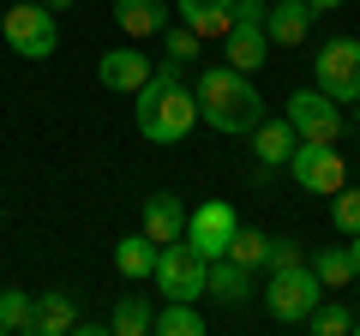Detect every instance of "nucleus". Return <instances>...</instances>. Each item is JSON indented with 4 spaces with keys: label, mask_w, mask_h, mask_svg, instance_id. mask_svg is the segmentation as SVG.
I'll list each match as a JSON object with an SVG mask.
<instances>
[{
    "label": "nucleus",
    "mask_w": 360,
    "mask_h": 336,
    "mask_svg": "<svg viewBox=\"0 0 360 336\" xmlns=\"http://www.w3.org/2000/svg\"><path fill=\"white\" fill-rule=\"evenodd\" d=\"M150 72H156V60H150V54H139V42H127V49H108L103 60H96L103 91H115V96H139L144 84H150Z\"/></svg>",
    "instance_id": "9d476101"
},
{
    "label": "nucleus",
    "mask_w": 360,
    "mask_h": 336,
    "mask_svg": "<svg viewBox=\"0 0 360 336\" xmlns=\"http://www.w3.org/2000/svg\"><path fill=\"white\" fill-rule=\"evenodd\" d=\"M307 330L312 336H348V330H354V312L336 306V300H319V306L307 312Z\"/></svg>",
    "instance_id": "393cba45"
},
{
    "label": "nucleus",
    "mask_w": 360,
    "mask_h": 336,
    "mask_svg": "<svg viewBox=\"0 0 360 336\" xmlns=\"http://www.w3.org/2000/svg\"><path fill=\"white\" fill-rule=\"evenodd\" d=\"M354 336H360V318H354Z\"/></svg>",
    "instance_id": "72a5a7b5"
},
{
    "label": "nucleus",
    "mask_w": 360,
    "mask_h": 336,
    "mask_svg": "<svg viewBox=\"0 0 360 336\" xmlns=\"http://www.w3.org/2000/svg\"><path fill=\"white\" fill-rule=\"evenodd\" d=\"M72 330H78V300L66 288L37 295V336H72Z\"/></svg>",
    "instance_id": "f3484780"
},
{
    "label": "nucleus",
    "mask_w": 360,
    "mask_h": 336,
    "mask_svg": "<svg viewBox=\"0 0 360 336\" xmlns=\"http://www.w3.org/2000/svg\"><path fill=\"white\" fill-rule=\"evenodd\" d=\"M193 96H198V120L222 138H240L264 120V96H258L252 72H234V66H210L193 84Z\"/></svg>",
    "instance_id": "f257e3e1"
},
{
    "label": "nucleus",
    "mask_w": 360,
    "mask_h": 336,
    "mask_svg": "<svg viewBox=\"0 0 360 336\" xmlns=\"http://www.w3.org/2000/svg\"><path fill=\"white\" fill-rule=\"evenodd\" d=\"M354 283H360V276H354ZM354 300H360V295H354Z\"/></svg>",
    "instance_id": "f704fd0d"
},
{
    "label": "nucleus",
    "mask_w": 360,
    "mask_h": 336,
    "mask_svg": "<svg viewBox=\"0 0 360 336\" xmlns=\"http://www.w3.org/2000/svg\"><path fill=\"white\" fill-rule=\"evenodd\" d=\"M132 115H139V138H150V144H180L198 127V96L180 84L174 60L150 72V84L132 96Z\"/></svg>",
    "instance_id": "f03ea898"
},
{
    "label": "nucleus",
    "mask_w": 360,
    "mask_h": 336,
    "mask_svg": "<svg viewBox=\"0 0 360 336\" xmlns=\"http://www.w3.org/2000/svg\"><path fill=\"white\" fill-rule=\"evenodd\" d=\"M276 264H300V246L295 240H270V271Z\"/></svg>",
    "instance_id": "c85d7f7f"
},
{
    "label": "nucleus",
    "mask_w": 360,
    "mask_h": 336,
    "mask_svg": "<svg viewBox=\"0 0 360 336\" xmlns=\"http://www.w3.org/2000/svg\"><path fill=\"white\" fill-rule=\"evenodd\" d=\"M205 295L229 300V306H240V300H252V271L234 259H210V276H205Z\"/></svg>",
    "instance_id": "6ab92c4d"
},
{
    "label": "nucleus",
    "mask_w": 360,
    "mask_h": 336,
    "mask_svg": "<svg viewBox=\"0 0 360 336\" xmlns=\"http://www.w3.org/2000/svg\"><path fill=\"white\" fill-rule=\"evenodd\" d=\"M330 222L342 234H360V186H336L330 193Z\"/></svg>",
    "instance_id": "a878e982"
},
{
    "label": "nucleus",
    "mask_w": 360,
    "mask_h": 336,
    "mask_svg": "<svg viewBox=\"0 0 360 336\" xmlns=\"http://www.w3.org/2000/svg\"><path fill=\"white\" fill-rule=\"evenodd\" d=\"M312 78L330 103H360V37H330L312 54Z\"/></svg>",
    "instance_id": "39448f33"
},
{
    "label": "nucleus",
    "mask_w": 360,
    "mask_h": 336,
    "mask_svg": "<svg viewBox=\"0 0 360 336\" xmlns=\"http://www.w3.org/2000/svg\"><path fill=\"white\" fill-rule=\"evenodd\" d=\"M312 6L307 0H270V13H264V30H270V49H300V42L312 37Z\"/></svg>",
    "instance_id": "9b49d317"
},
{
    "label": "nucleus",
    "mask_w": 360,
    "mask_h": 336,
    "mask_svg": "<svg viewBox=\"0 0 360 336\" xmlns=\"http://www.w3.org/2000/svg\"><path fill=\"white\" fill-rule=\"evenodd\" d=\"M229 259H234V264H246V271H258V264L270 271V234H258V228H234Z\"/></svg>",
    "instance_id": "b1692460"
},
{
    "label": "nucleus",
    "mask_w": 360,
    "mask_h": 336,
    "mask_svg": "<svg viewBox=\"0 0 360 336\" xmlns=\"http://www.w3.org/2000/svg\"><path fill=\"white\" fill-rule=\"evenodd\" d=\"M307 264L319 271L324 288H348V283H354V259H348V246H319Z\"/></svg>",
    "instance_id": "5701e85b"
},
{
    "label": "nucleus",
    "mask_w": 360,
    "mask_h": 336,
    "mask_svg": "<svg viewBox=\"0 0 360 336\" xmlns=\"http://www.w3.org/2000/svg\"><path fill=\"white\" fill-rule=\"evenodd\" d=\"M354 127H360V103H354Z\"/></svg>",
    "instance_id": "473e14b6"
},
{
    "label": "nucleus",
    "mask_w": 360,
    "mask_h": 336,
    "mask_svg": "<svg viewBox=\"0 0 360 336\" xmlns=\"http://www.w3.org/2000/svg\"><path fill=\"white\" fill-rule=\"evenodd\" d=\"M42 6H49V13H66V6H78V0H42Z\"/></svg>",
    "instance_id": "2f4dec72"
},
{
    "label": "nucleus",
    "mask_w": 360,
    "mask_h": 336,
    "mask_svg": "<svg viewBox=\"0 0 360 336\" xmlns=\"http://www.w3.org/2000/svg\"><path fill=\"white\" fill-rule=\"evenodd\" d=\"M283 115H288V127H295L300 138H312V144H336V138H342V127H348L342 103H330L319 84H312V91H295Z\"/></svg>",
    "instance_id": "6e6552de"
},
{
    "label": "nucleus",
    "mask_w": 360,
    "mask_h": 336,
    "mask_svg": "<svg viewBox=\"0 0 360 336\" xmlns=\"http://www.w3.org/2000/svg\"><path fill=\"white\" fill-rule=\"evenodd\" d=\"M295 144H300V132L288 127V115L283 120H258V127H252V150H258V162H264V168H288Z\"/></svg>",
    "instance_id": "dca6fc26"
},
{
    "label": "nucleus",
    "mask_w": 360,
    "mask_h": 336,
    "mask_svg": "<svg viewBox=\"0 0 360 336\" xmlns=\"http://www.w3.org/2000/svg\"><path fill=\"white\" fill-rule=\"evenodd\" d=\"M324 300V283H319V271H312L307 259L300 264H276L270 271V283H264V312L276 324H307V312Z\"/></svg>",
    "instance_id": "7ed1b4c3"
},
{
    "label": "nucleus",
    "mask_w": 360,
    "mask_h": 336,
    "mask_svg": "<svg viewBox=\"0 0 360 336\" xmlns=\"http://www.w3.org/2000/svg\"><path fill=\"white\" fill-rule=\"evenodd\" d=\"M288 174H295V186H300V193H312V198H330L336 186H348V162H342V150H336V144H312V138L295 144V156H288Z\"/></svg>",
    "instance_id": "423d86ee"
},
{
    "label": "nucleus",
    "mask_w": 360,
    "mask_h": 336,
    "mask_svg": "<svg viewBox=\"0 0 360 336\" xmlns=\"http://www.w3.org/2000/svg\"><path fill=\"white\" fill-rule=\"evenodd\" d=\"M270 0H234V25H264Z\"/></svg>",
    "instance_id": "cd10ccee"
},
{
    "label": "nucleus",
    "mask_w": 360,
    "mask_h": 336,
    "mask_svg": "<svg viewBox=\"0 0 360 336\" xmlns=\"http://www.w3.org/2000/svg\"><path fill=\"white\" fill-rule=\"evenodd\" d=\"M222 54H229L234 72H258V66L270 60V30L264 25H234L229 37H222Z\"/></svg>",
    "instance_id": "2eb2a0df"
},
{
    "label": "nucleus",
    "mask_w": 360,
    "mask_h": 336,
    "mask_svg": "<svg viewBox=\"0 0 360 336\" xmlns=\"http://www.w3.org/2000/svg\"><path fill=\"white\" fill-rule=\"evenodd\" d=\"M234 228H240V217H234V205H222V198H205L198 210H186V246H193L198 259H229Z\"/></svg>",
    "instance_id": "1a4fd4ad"
},
{
    "label": "nucleus",
    "mask_w": 360,
    "mask_h": 336,
    "mask_svg": "<svg viewBox=\"0 0 360 336\" xmlns=\"http://www.w3.org/2000/svg\"><path fill=\"white\" fill-rule=\"evenodd\" d=\"M307 6L312 13H330V6H342V0H307Z\"/></svg>",
    "instance_id": "7c9ffc66"
},
{
    "label": "nucleus",
    "mask_w": 360,
    "mask_h": 336,
    "mask_svg": "<svg viewBox=\"0 0 360 336\" xmlns=\"http://www.w3.org/2000/svg\"><path fill=\"white\" fill-rule=\"evenodd\" d=\"M348 259H354V276H360V234H348Z\"/></svg>",
    "instance_id": "c756f323"
},
{
    "label": "nucleus",
    "mask_w": 360,
    "mask_h": 336,
    "mask_svg": "<svg viewBox=\"0 0 360 336\" xmlns=\"http://www.w3.org/2000/svg\"><path fill=\"white\" fill-rule=\"evenodd\" d=\"M174 6H180V25H186V30H198V37H229V30H234V0H174Z\"/></svg>",
    "instance_id": "4468645a"
},
{
    "label": "nucleus",
    "mask_w": 360,
    "mask_h": 336,
    "mask_svg": "<svg viewBox=\"0 0 360 336\" xmlns=\"http://www.w3.org/2000/svg\"><path fill=\"white\" fill-rule=\"evenodd\" d=\"M198 42H205V37H198V30H186V25H168V30H162V54H168L174 66L198 60Z\"/></svg>",
    "instance_id": "bb28decb"
},
{
    "label": "nucleus",
    "mask_w": 360,
    "mask_h": 336,
    "mask_svg": "<svg viewBox=\"0 0 360 336\" xmlns=\"http://www.w3.org/2000/svg\"><path fill=\"white\" fill-rule=\"evenodd\" d=\"M150 330H156V336H205L210 324H205V312H198L193 300H168V306L156 312Z\"/></svg>",
    "instance_id": "412c9836"
},
{
    "label": "nucleus",
    "mask_w": 360,
    "mask_h": 336,
    "mask_svg": "<svg viewBox=\"0 0 360 336\" xmlns=\"http://www.w3.org/2000/svg\"><path fill=\"white\" fill-rule=\"evenodd\" d=\"M144 234H150L156 246H174V240H186V205H180L174 193H156V198H144Z\"/></svg>",
    "instance_id": "ddd939ff"
},
{
    "label": "nucleus",
    "mask_w": 360,
    "mask_h": 336,
    "mask_svg": "<svg viewBox=\"0 0 360 336\" xmlns=\"http://www.w3.org/2000/svg\"><path fill=\"white\" fill-rule=\"evenodd\" d=\"M156 252H162V246L139 228V234H127V240H115V271L127 276V283H144V276L156 271Z\"/></svg>",
    "instance_id": "a211bd4d"
},
{
    "label": "nucleus",
    "mask_w": 360,
    "mask_h": 336,
    "mask_svg": "<svg viewBox=\"0 0 360 336\" xmlns=\"http://www.w3.org/2000/svg\"><path fill=\"white\" fill-rule=\"evenodd\" d=\"M0 37H6V49H13L18 60H49V54L60 49V25H54V13L42 0L6 6V13H0Z\"/></svg>",
    "instance_id": "20e7f679"
},
{
    "label": "nucleus",
    "mask_w": 360,
    "mask_h": 336,
    "mask_svg": "<svg viewBox=\"0 0 360 336\" xmlns=\"http://www.w3.org/2000/svg\"><path fill=\"white\" fill-rule=\"evenodd\" d=\"M115 25L127 30V42L162 37L168 30V0H115Z\"/></svg>",
    "instance_id": "f8f14e48"
},
{
    "label": "nucleus",
    "mask_w": 360,
    "mask_h": 336,
    "mask_svg": "<svg viewBox=\"0 0 360 336\" xmlns=\"http://www.w3.org/2000/svg\"><path fill=\"white\" fill-rule=\"evenodd\" d=\"M205 276H210V259H198L186 240H174V246H162V252H156L150 283L162 288L168 300H198V295H205Z\"/></svg>",
    "instance_id": "0eeeda50"
},
{
    "label": "nucleus",
    "mask_w": 360,
    "mask_h": 336,
    "mask_svg": "<svg viewBox=\"0 0 360 336\" xmlns=\"http://www.w3.org/2000/svg\"><path fill=\"white\" fill-rule=\"evenodd\" d=\"M0 330L6 336H37V295L0 288Z\"/></svg>",
    "instance_id": "aec40b11"
},
{
    "label": "nucleus",
    "mask_w": 360,
    "mask_h": 336,
    "mask_svg": "<svg viewBox=\"0 0 360 336\" xmlns=\"http://www.w3.org/2000/svg\"><path fill=\"white\" fill-rule=\"evenodd\" d=\"M150 324H156V312H150L144 295H120L115 312H108V330H115V336H144Z\"/></svg>",
    "instance_id": "4be33fe9"
}]
</instances>
